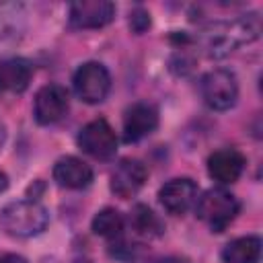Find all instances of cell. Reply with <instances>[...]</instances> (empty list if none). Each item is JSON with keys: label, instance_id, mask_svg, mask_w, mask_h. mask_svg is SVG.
Masks as SVG:
<instances>
[{"label": "cell", "instance_id": "obj_1", "mask_svg": "<svg viewBox=\"0 0 263 263\" xmlns=\"http://www.w3.org/2000/svg\"><path fill=\"white\" fill-rule=\"evenodd\" d=\"M261 33V21L257 12L240 14L232 21H218L210 23L203 29L201 45L210 58H224L236 47L251 43Z\"/></svg>", "mask_w": 263, "mask_h": 263}, {"label": "cell", "instance_id": "obj_2", "mask_svg": "<svg viewBox=\"0 0 263 263\" xmlns=\"http://www.w3.org/2000/svg\"><path fill=\"white\" fill-rule=\"evenodd\" d=\"M49 224V210L37 199L10 201L0 210V226L6 234L16 238H31L41 234Z\"/></svg>", "mask_w": 263, "mask_h": 263}, {"label": "cell", "instance_id": "obj_3", "mask_svg": "<svg viewBox=\"0 0 263 263\" xmlns=\"http://www.w3.org/2000/svg\"><path fill=\"white\" fill-rule=\"evenodd\" d=\"M240 201L224 187H212L195 201V214L210 226L212 232H222L238 216Z\"/></svg>", "mask_w": 263, "mask_h": 263}, {"label": "cell", "instance_id": "obj_4", "mask_svg": "<svg viewBox=\"0 0 263 263\" xmlns=\"http://www.w3.org/2000/svg\"><path fill=\"white\" fill-rule=\"evenodd\" d=\"M199 92L212 111H228L238 99V82L234 72L224 68L210 70L199 82Z\"/></svg>", "mask_w": 263, "mask_h": 263}, {"label": "cell", "instance_id": "obj_5", "mask_svg": "<svg viewBox=\"0 0 263 263\" xmlns=\"http://www.w3.org/2000/svg\"><path fill=\"white\" fill-rule=\"evenodd\" d=\"M74 92L88 105L103 103L111 90V74L101 62H84L72 76Z\"/></svg>", "mask_w": 263, "mask_h": 263}, {"label": "cell", "instance_id": "obj_6", "mask_svg": "<svg viewBox=\"0 0 263 263\" xmlns=\"http://www.w3.org/2000/svg\"><path fill=\"white\" fill-rule=\"evenodd\" d=\"M82 152L97 160H109L117 152V134L105 119H92L88 121L76 138Z\"/></svg>", "mask_w": 263, "mask_h": 263}, {"label": "cell", "instance_id": "obj_7", "mask_svg": "<svg viewBox=\"0 0 263 263\" xmlns=\"http://www.w3.org/2000/svg\"><path fill=\"white\" fill-rule=\"evenodd\" d=\"M68 90L62 84H45L33 101V115L39 125H53L68 113Z\"/></svg>", "mask_w": 263, "mask_h": 263}, {"label": "cell", "instance_id": "obj_8", "mask_svg": "<svg viewBox=\"0 0 263 263\" xmlns=\"http://www.w3.org/2000/svg\"><path fill=\"white\" fill-rule=\"evenodd\" d=\"M199 197V187L193 179L189 177H177L166 181L160 189H158V201L160 205L173 214V216H181L185 214Z\"/></svg>", "mask_w": 263, "mask_h": 263}, {"label": "cell", "instance_id": "obj_9", "mask_svg": "<svg viewBox=\"0 0 263 263\" xmlns=\"http://www.w3.org/2000/svg\"><path fill=\"white\" fill-rule=\"evenodd\" d=\"M146 179H148V168L144 166L142 160H138V158H123L113 168L109 187H111V191L117 197L129 199V197H134L144 187Z\"/></svg>", "mask_w": 263, "mask_h": 263}, {"label": "cell", "instance_id": "obj_10", "mask_svg": "<svg viewBox=\"0 0 263 263\" xmlns=\"http://www.w3.org/2000/svg\"><path fill=\"white\" fill-rule=\"evenodd\" d=\"M70 27L101 29L115 18V4L109 0H82L70 4Z\"/></svg>", "mask_w": 263, "mask_h": 263}, {"label": "cell", "instance_id": "obj_11", "mask_svg": "<svg viewBox=\"0 0 263 263\" xmlns=\"http://www.w3.org/2000/svg\"><path fill=\"white\" fill-rule=\"evenodd\" d=\"M158 127V111L150 103H134L123 113V140L140 142Z\"/></svg>", "mask_w": 263, "mask_h": 263}, {"label": "cell", "instance_id": "obj_12", "mask_svg": "<svg viewBox=\"0 0 263 263\" xmlns=\"http://www.w3.org/2000/svg\"><path fill=\"white\" fill-rule=\"evenodd\" d=\"M245 164L247 160L242 152H238L236 148H220L208 158V175L220 185H230L240 179Z\"/></svg>", "mask_w": 263, "mask_h": 263}, {"label": "cell", "instance_id": "obj_13", "mask_svg": "<svg viewBox=\"0 0 263 263\" xmlns=\"http://www.w3.org/2000/svg\"><path fill=\"white\" fill-rule=\"evenodd\" d=\"M53 181L66 189H84L92 183V168L78 156H62L53 164Z\"/></svg>", "mask_w": 263, "mask_h": 263}, {"label": "cell", "instance_id": "obj_14", "mask_svg": "<svg viewBox=\"0 0 263 263\" xmlns=\"http://www.w3.org/2000/svg\"><path fill=\"white\" fill-rule=\"evenodd\" d=\"M33 68L23 58H2L0 60V95H18L27 90L31 82Z\"/></svg>", "mask_w": 263, "mask_h": 263}, {"label": "cell", "instance_id": "obj_15", "mask_svg": "<svg viewBox=\"0 0 263 263\" xmlns=\"http://www.w3.org/2000/svg\"><path fill=\"white\" fill-rule=\"evenodd\" d=\"M261 238L255 234L238 236L222 249V263H259Z\"/></svg>", "mask_w": 263, "mask_h": 263}, {"label": "cell", "instance_id": "obj_16", "mask_svg": "<svg viewBox=\"0 0 263 263\" xmlns=\"http://www.w3.org/2000/svg\"><path fill=\"white\" fill-rule=\"evenodd\" d=\"M123 226H125L123 216H121V212L115 210V208H103L101 212L95 214L92 224H90V228H92V232H95L97 236L109 238V240L119 238L121 232H123Z\"/></svg>", "mask_w": 263, "mask_h": 263}, {"label": "cell", "instance_id": "obj_17", "mask_svg": "<svg viewBox=\"0 0 263 263\" xmlns=\"http://www.w3.org/2000/svg\"><path fill=\"white\" fill-rule=\"evenodd\" d=\"M129 220H132L134 230H136L138 234H142V236H160L162 230H164L162 220H160L148 205H144V203L134 205Z\"/></svg>", "mask_w": 263, "mask_h": 263}, {"label": "cell", "instance_id": "obj_18", "mask_svg": "<svg viewBox=\"0 0 263 263\" xmlns=\"http://www.w3.org/2000/svg\"><path fill=\"white\" fill-rule=\"evenodd\" d=\"M129 27L136 33H144L150 27V14H148V10H144L142 6H136L129 12Z\"/></svg>", "mask_w": 263, "mask_h": 263}, {"label": "cell", "instance_id": "obj_19", "mask_svg": "<svg viewBox=\"0 0 263 263\" xmlns=\"http://www.w3.org/2000/svg\"><path fill=\"white\" fill-rule=\"evenodd\" d=\"M0 263H29V261L16 253H4V255H0Z\"/></svg>", "mask_w": 263, "mask_h": 263}, {"label": "cell", "instance_id": "obj_20", "mask_svg": "<svg viewBox=\"0 0 263 263\" xmlns=\"http://www.w3.org/2000/svg\"><path fill=\"white\" fill-rule=\"evenodd\" d=\"M6 187H8V177H6V173L0 171V193L6 191Z\"/></svg>", "mask_w": 263, "mask_h": 263}, {"label": "cell", "instance_id": "obj_21", "mask_svg": "<svg viewBox=\"0 0 263 263\" xmlns=\"http://www.w3.org/2000/svg\"><path fill=\"white\" fill-rule=\"evenodd\" d=\"M158 263H187V261L181 259V257H164V259H160Z\"/></svg>", "mask_w": 263, "mask_h": 263}, {"label": "cell", "instance_id": "obj_22", "mask_svg": "<svg viewBox=\"0 0 263 263\" xmlns=\"http://www.w3.org/2000/svg\"><path fill=\"white\" fill-rule=\"evenodd\" d=\"M4 140H6V125H4V121L0 119V148H2Z\"/></svg>", "mask_w": 263, "mask_h": 263}, {"label": "cell", "instance_id": "obj_23", "mask_svg": "<svg viewBox=\"0 0 263 263\" xmlns=\"http://www.w3.org/2000/svg\"><path fill=\"white\" fill-rule=\"evenodd\" d=\"M76 263H88V261H76Z\"/></svg>", "mask_w": 263, "mask_h": 263}]
</instances>
